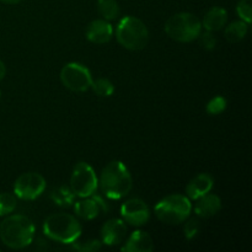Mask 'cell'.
I'll list each match as a JSON object with an SVG mask.
<instances>
[{
    "label": "cell",
    "mask_w": 252,
    "mask_h": 252,
    "mask_svg": "<svg viewBox=\"0 0 252 252\" xmlns=\"http://www.w3.org/2000/svg\"><path fill=\"white\" fill-rule=\"evenodd\" d=\"M43 233L56 243L70 245L80 238L81 224L71 214L54 213L44 220Z\"/></svg>",
    "instance_id": "3957f363"
},
{
    "label": "cell",
    "mask_w": 252,
    "mask_h": 252,
    "mask_svg": "<svg viewBox=\"0 0 252 252\" xmlns=\"http://www.w3.org/2000/svg\"><path fill=\"white\" fill-rule=\"evenodd\" d=\"M199 230H201V224H199L198 219H189L184 226V233L187 240H192L196 238Z\"/></svg>",
    "instance_id": "484cf974"
},
{
    "label": "cell",
    "mask_w": 252,
    "mask_h": 252,
    "mask_svg": "<svg viewBox=\"0 0 252 252\" xmlns=\"http://www.w3.org/2000/svg\"><path fill=\"white\" fill-rule=\"evenodd\" d=\"M86 38L95 44L107 43L113 37V27L107 20H94L88 25L85 31Z\"/></svg>",
    "instance_id": "4fadbf2b"
},
{
    "label": "cell",
    "mask_w": 252,
    "mask_h": 252,
    "mask_svg": "<svg viewBox=\"0 0 252 252\" xmlns=\"http://www.w3.org/2000/svg\"><path fill=\"white\" fill-rule=\"evenodd\" d=\"M228 21V12L225 9L219 6L211 7L208 11L206 12L203 17V21L202 22V27H203L206 31L216 32L219 30L223 29L226 25Z\"/></svg>",
    "instance_id": "e0dca14e"
},
{
    "label": "cell",
    "mask_w": 252,
    "mask_h": 252,
    "mask_svg": "<svg viewBox=\"0 0 252 252\" xmlns=\"http://www.w3.org/2000/svg\"><path fill=\"white\" fill-rule=\"evenodd\" d=\"M91 89L96 95L101 96V97H108L115 93V85L112 84V81L106 78H98L95 81L93 80Z\"/></svg>",
    "instance_id": "44dd1931"
},
{
    "label": "cell",
    "mask_w": 252,
    "mask_h": 252,
    "mask_svg": "<svg viewBox=\"0 0 252 252\" xmlns=\"http://www.w3.org/2000/svg\"><path fill=\"white\" fill-rule=\"evenodd\" d=\"M1 2H4V4H7V5H16L19 4L21 0H0Z\"/></svg>",
    "instance_id": "f1b7e54d"
},
{
    "label": "cell",
    "mask_w": 252,
    "mask_h": 252,
    "mask_svg": "<svg viewBox=\"0 0 252 252\" xmlns=\"http://www.w3.org/2000/svg\"><path fill=\"white\" fill-rule=\"evenodd\" d=\"M248 31L249 24L240 20V21H234L230 25H228L225 27V31H224V36L230 43H238L245 38Z\"/></svg>",
    "instance_id": "ac0fdd59"
},
{
    "label": "cell",
    "mask_w": 252,
    "mask_h": 252,
    "mask_svg": "<svg viewBox=\"0 0 252 252\" xmlns=\"http://www.w3.org/2000/svg\"><path fill=\"white\" fill-rule=\"evenodd\" d=\"M101 243L107 246H116L123 243L127 235V225L123 219L113 218L103 224L101 228Z\"/></svg>",
    "instance_id": "7c38bea8"
},
{
    "label": "cell",
    "mask_w": 252,
    "mask_h": 252,
    "mask_svg": "<svg viewBox=\"0 0 252 252\" xmlns=\"http://www.w3.org/2000/svg\"><path fill=\"white\" fill-rule=\"evenodd\" d=\"M164 29L170 38L181 43H189L198 38L202 32V22L191 12H179L167 20Z\"/></svg>",
    "instance_id": "8992f818"
},
{
    "label": "cell",
    "mask_w": 252,
    "mask_h": 252,
    "mask_svg": "<svg viewBox=\"0 0 252 252\" xmlns=\"http://www.w3.org/2000/svg\"><path fill=\"white\" fill-rule=\"evenodd\" d=\"M154 249L152 236L143 230H135L130 234L125 245L122 246V251L125 252H150Z\"/></svg>",
    "instance_id": "9a60e30c"
},
{
    "label": "cell",
    "mask_w": 252,
    "mask_h": 252,
    "mask_svg": "<svg viewBox=\"0 0 252 252\" xmlns=\"http://www.w3.org/2000/svg\"><path fill=\"white\" fill-rule=\"evenodd\" d=\"M61 81L66 89L75 93H84L91 88L93 76L90 70L80 63H68L62 68Z\"/></svg>",
    "instance_id": "ba28073f"
},
{
    "label": "cell",
    "mask_w": 252,
    "mask_h": 252,
    "mask_svg": "<svg viewBox=\"0 0 252 252\" xmlns=\"http://www.w3.org/2000/svg\"><path fill=\"white\" fill-rule=\"evenodd\" d=\"M197 39H199L201 46L203 47L204 49H207V51H212V49L216 48L217 46V39L216 37L213 36V32L211 31H206L203 32V33L201 32Z\"/></svg>",
    "instance_id": "4316f807"
},
{
    "label": "cell",
    "mask_w": 252,
    "mask_h": 252,
    "mask_svg": "<svg viewBox=\"0 0 252 252\" xmlns=\"http://www.w3.org/2000/svg\"><path fill=\"white\" fill-rule=\"evenodd\" d=\"M75 194L71 191L70 187L68 186H61L57 187L56 189H53L51 193V199L53 201L54 204L59 207H64V208H68L71 204L74 203V199H75Z\"/></svg>",
    "instance_id": "d6986e66"
},
{
    "label": "cell",
    "mask_w": 252,
    "mask_h": 252,
    "mask_svg": "<svg viewBox=\"0 0 252 252\" xmlns=\"http://www.w3.org/2000/svg\"><path fill=\"white\" fill-rule=\"evenodd\" d=\"M17 199L16 196L9 192L0 193V217H6L16 209Z\"/></svg>",
    "instance_id": "7402d4cb"
},
{
    "label": "cell",
    "mask_w": 252,
    "mask_h": 252,
    "mask_svg": "<svg viewBox=\"0 0 252 252\" xmlns=\"http://www.w3.org/2000/svg\"><path fill=\"white\" fill-rule=\"evenodd\" d=\"M236 12L243 21L250 24L252 20L251 0H239L238 5H236Z\"/></svg>",
    "instance_id": "d4e9b609"
},
{
    "label": "cell",
    "mask_w": 252,
    "mask_h": 252,
    "mask_svg": "<svg viewBox=\"0 0 252 252\" xmlns=\"http://www.w3.org/2000/svg\"><path fill=\"white\" fill-rule=\"evenodd\" d=\"M116 38L126 49L140 51L148 44L149 31L140 19L135 16H125L118 22Z\"/></svg>",
    "instance_id": "277c9868"
},
{
    "label": "cell",
    "mask_w": 252,
    "mask_h": 252,
    "mask_svg": "<svg viewBox=\"0 0 252 252\" xmlns=\"http://www.w3.org/2000/svg\"><path fill=\"white\" fill-rule=\"evenodd\" d=\"M214 186V179L209 174H199L189 182L186 186V196L191 201L209 193Z\"/></svg>",
    "instance_id": "5bb4252c"
},
{
    "label": "cell",
    "mask_w": 252,
    "mask_h": 252,
    "mask_svg": "<svg viewBox=\"0 0 252 252\" xmlns=\"http://www.w3.org/2000/svg\"><path fill=\"white\" fill-rule=\"evenodd\" d=\"M34 238V225L31 219L22 214L6 216L0 223V240L12 250H21L31 245Z\"/></svg>",
    "instance_id": "6da1fadb"
},
{
    "label": "cell",
    "mask_w": 252,
    "mask_h": 252,
    "mask_svg": "<svg viewBox=\"0 0 252 252\" xmlns=\"http://www.w3.org/2000/svg\"><path fill=\"white\" fill-rule=\"evenodd\" d=\"M98 14L107 21L117 19L120 15V5L116 0H97Z\"/></svg>",
    "instance_id": "ffe728a7"
},
{
    "label": "cell",
    "mask_w": 252,
    "mask_h": 252,
    "mask_svg": "<svg viewBox=\"0 0 252 252\" xmlns=\"http://www.w3.org/2000/svg\"><path fill=\"white\" fill-rule=\"evenodd\" d=\"M70 189L76 197L85 198L96 193L98 189V179L88 162H78L70 176Z\"/></svg>",
    "instance_id": "52a82bcc"
},
{
    "label": "cell",
    "mask_w": 252,
    "mask_h": 252,
    "mask_svg": "<svg viewBox=\"0 0 252 252\" xmlns=\"http://www.w3.org/2000/svg\"><path fill=\"white\" fill-rule=\"evenodd\" d=\"M121 217L126 223L133 226H142L148 223L150 218V209L148 204L140 198H132L126 201L121 207Z\"/></svg>",
    "instance_id": "30bf717a"
},
{
    "label": "cell",
    "mask_w": 252,
    "mask_h": 252,
    "mask_svg": "<svg viewBox=\"0 0 252 252\" xmlns=\"http://www.w3.org/2000/svg\"><path fill=\"white\" fill-rule=\"evenodd\" d=\"M5 74H6V66H5V64L2 63V61H0V80L4 79Z\"/></svg>",
    "instance_id": "83f0119b"
},
{
    "label": "cell",
    "mask_w": 252,
    "mask_h": 252,
    "mask_svg": "<svg viewBox=\"0 0 252 252\" xmlns=\"http://www.w3.org/2000/svg\"><path fill=\"white\" fill-rule=\"evenodd\" d=\"M71 249L76 251L80 252H95L98 251L101 249V243L100 240L97 239H91V240H86V241H74L73 244H70Z\"/></svg>",
    "instance_id": "603a6c76"
},
{
    "label": "cell",
    "mask_w": 252,
    "mask_h": 252,
    "mask_svg": "<svg viewBox=\"0 0 252 252\" xmlns=\"http://www.w3.org/2000/svg\"><path fill=\"white\" fill-rule=\"evenodd\" d=\"M46 179L38 172H25L14 184V194L22 201H33L44 192Z\"/></svg>",
    "instance_id": "9c48e42d"
},
{
    "label": "cell",
    "mask_w": 252,
    "mask_h": 252,
    "mask_svg": "<svg viewBox=\"0 0 252 252\" xmlns=\"http://www.w3.org/2000/svg\"><path fill=\"white\" fill-rule=\"evenodd\" d=\"M160 221L169 225H177L186 220L192 212L191 199L184 194H170L158 202L154 208Z\"/></svg>",
    "instance_id": "5b68a950"
},
{
    "label": "cell",
    "mask_w": 252,
    "mask_h": 252,
    "mask_svg": "<svg viewBox=\"0 0 252 252\" xmlns=\"http://www.w3.org/2000/svg\"><path fill=\"white\" fill-rule=\"evenodd\" d=\"M221 209V201L217 194L207 193L196 199L194 213L201 218L214 217Z\"/></svg>",
    "instance_id": "2e32d148"
},
{
    "label": "cell",
    "mask_w": 252,
    "mask_h": 252,
    "mask_svg": "<svg viewBox=\"0 0 252 252\" xmlns=\"http://www.w3.org/2000/svg\"><path fill=\"white\" fill-rule=\"evenodd\" d=\"M226 105H228V103H226V100L223 96H216V97H213L208 103H207L206 111L208 115L216 116L221 113L223 111H225Z\"/></svg>",
    "instance_id": "cb8c5ba5"
},
{
    "label": "cell",
    "mask_w": 252,
    "mask_h": 252,
    "mask_svg": "<svg viewBox=\"0 0 252 252\" xmlns=\"http://www.w3.org/2000/svg\"><path fill=\"white\" fill-rule=\"evenodd\" d=\"M108 207L106 202L100 196L94 193L93 196H89L83 198L81 201L75 202L74 204V212L76 216L85 220H91L100 216L101 212H107Z\"/></svg>",
    "instance_id": "8fae6325"
},
{
    "label": "cell",
    "mask_w": 252,
    "mask_h": 252,
    "mask_svg": "<svg viewBox=\"0 0 252 252\" xmlns=\"http://www.w3.org/2000/svg\"><path fill=\"white\" fill-rule=\"evenodd\" d=\"M98 186L107 198L121 199L132 189V175L122 161L113 160L101 171Z\"/></svg>",
    "instance_id": "7a4b0ae2"
}]
</instances>
